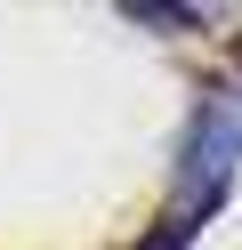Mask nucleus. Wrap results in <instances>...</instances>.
Wrapping results in <instances>:
<instances>
[{"instance_id":"nucleus-1","label":"nucleus","mask_w":242,"mask_h":250,"mask_svg":"<svg viewBox=\"0 0 242 250\" xmlns=\"http://www.w3.org/2000/svg\"><path fill=\"white\" fill-rule=\"evenodd\" d=\"M234 162H242V97H202V113L186 129V162H177V186L194 194V218L226 194Z\"/></svg>"}]
</instances>
